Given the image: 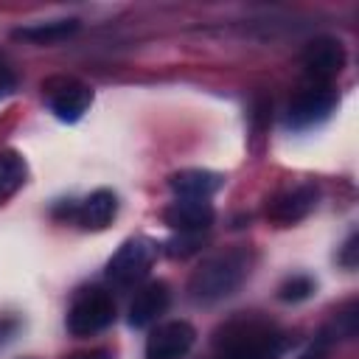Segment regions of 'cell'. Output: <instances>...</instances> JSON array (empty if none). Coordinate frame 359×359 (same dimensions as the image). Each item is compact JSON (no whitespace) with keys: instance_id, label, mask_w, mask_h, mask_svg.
<instances>
[{"instance_id":"cell-16","label":"cell","mask_w":359,"mask_h":359,"mask_svg":"<svg viewBox=\"0 0 359 359\" xmlns=\"http://www.w3.org/2000/svg\"><path fill=\"white\" fill-rule=\"evenodd\" d=\"M314 289H317V280H314L311 275L297 272V275H289V278L278 286V297H280L283 303H303V300H309V297L314 294Z\"/></svg>"},{"instance_id":"cell-5","label":"cell","mask_w":359,"mask_h":359,"mask_svg":"<svg viewBox=\"0 0 359 359\" xmlns=\"http://www.w3.org/2000/svg\"><path fill=\"white\" fill-rule=\"evenodd\" d=\"M42 98L59 121L76 123L90 109L93 90H90V84H84L76 76H50L42 81Z\"/></svg>"},{"instance_id":"cell-6","label":"cell","mask_w":359,"mask_h":359,"mask_svg":"<svg viewBox=\"0 0 359 359\" xmlns=\"http://www.w3.org/2000/svg\"><path fill=\"white\" fill-rule=\"evenodd\" d=\"M345 45L337 36H314L300 53L303 73L311 84H331L345 67Z\"/></svg>"},{"instance_id":"cell-9","label":"cell","mask_w":359,"mask_h":359,"mask_svg":"<svg viewBox=\"0 0 359 359\" xmlns=\"http://www.w3.org/2000/svg\"><path fill=\"white\" fill-rule=\"evenodd\" d=\"M196 342V328L188 320H165L146 337V359H182Z\"/></svg>"},{"instance_id":"cell-21","label":"cell","mask_w":359,"mask_h":359,"mask_svg":"<svg viewBox=\"0 0 359 359\" xmlns=\"http://www.w3.org/2000/svg\"><path fill=\"white\" fill-rule=\"evenodd\" d=\"M17 331H20V320L17 317H0V345L8 342Z\"/></svg>"},{"instance_id":"cell-8","label":"cell","mask_w":359,"mask_h":359,"mask_svg":"<svg viewBox=\"0 0 359 359\" xmlns=\"http://www.w3.org/2000/svg\"><path fill=\"white\" fill-rule=\"evenodd\" d=\"M317 199H320L317 185H311V182L292 185L286 191H278L266 202V219L278 227H292V224L303 222L317 208Z\"/></svg>"},{"instance_id":"cell-2","label":"cell","mask_w":359,"mask_h":359,"mask_svg":"<svg viewBox=\"0 0 359 359\" xmlns=\"http://www.w3.org/2000/svg\"><path fill=\"white\" fill-rule=\"evenodd\" d=\"M216 345L213 359H280L286 334L264 320H236L224 325V337H219Z\"/></svg>"},{"instance_id":"cell-14","label":"cell","mask_w":359,"mask_h":359,"mask_svg":"<svg viewBox=\"0 0 359 359\" xmlns=\"http://www.w3.org/2000/svg\"><path fill=\"white\" fill-rule=\"evenodd\" d=\"M79 31V20L67 17V20H48V22H34V25H20L11 31L14 39L22 42H34V45H53L62 39H70Z\"/></svg>"},{"instance_id":"cell-20","label":"cell","mask_w":359,"mask_h":359,"mask_svg":"<svg viewBox=\"0 0 359 359\" xmlns=\"http://www.w3.org/2000/svg\"><path fill=\"white\" fill-rule=\"evenodd\" d=\"M14 90H17V76H14V70L0 62V98H8Z\"/></svg>"},{"instance_id":"cell-19","label":"cell","mask_w":359,"mask_h":359,"mask_svg":"<svg viewBox=\"0 0 359 359\" xmlns=\"http://www.w3.org/2000/svg\"><path fill=\"white\" fill-rule=\"evenodd\" d=\"M359 236H356V230L345 238V244H342V250H339V255H337V264H342L345 269H356V252H359Z\"/></svg>"},{"instance_id":"cell-11","label":"cell","mask_w":359,"mask_h":359,"mask_svg":"<svg viewBox=\"0 0 359 359\" xmlns=\"http://www.w3.org/2000/svg\"><path fill=\"white\" fill-rule=\"evenodd\" d=\"M216 210L205 199H177L163 210V224L174 233H205L210 230Z\"/></svg>"},{"instance_id":"cell-18","label":"cell","mask_w":359,"mask_h":359,"mask_svg":"<svg viewBox=\"0 0 359 359\" xmlns=\"http://www.w3.org/2000/svg\"><path fill=\"white\" fill-rule=\"evenodd\" d=\"M334 342H337V337H334V331L325 325V328L314 337V342L300 353V359H328V353H331Z\"/></svg>"},{"instance_id":"cell-10","label":"cell","mask_w":359,"mask_h":359,"mask_svg":"<svg viewBox=\"0 0 359 359\" xmlns=\"http://www.w3.org/2000/svg\"><path fill=\"white\" fill-rule=\"evenodd\" d=\"M168 303H171L168 283H165V280H149L146 286L137 289L135 300L129 303V317H126V323H129L132 328H149V325H154V323L165 314Z\"/></svg>"},{"instance_id":"cell-17","label":"cell","mask_w":359,"mask_h":359,"mask_svg":"<svg viewBox=\"0 0 359 359\" xmlns=\"http://www.w3.org/2000/svg\"><path fill=\"white\" fill-rule=\"evenodd\" d=\"M202 247V233H180L171 241H165V255L171 258H185Z\"/></svg>"},{"instance_id":"cell-13","label":"cell","mask_w":359,"mask_h":359,"mask_svg":"<svg viewBox=\"0 0 359 359\" xmlns=\"http://www.w3.org/2000/svg\"><path fill=\"white\" fill-rule=\"evenodd\" d=\"M118 216V196L109 188H98L90 196H84L81 202H76V213L73 222L81 230H104L112 224V219Z\"/></svg>"},{"instance_id":"cell-3","label":"cell","mask_w":359,"mask_h":359,"mask_svg":"<svg viewBox=\"0 0 359 359\" xmlns=\"http://www.w3.org/2000/svg\"><path fill=\"white\" fill-rule=\"evenodd\" d=\"M115 323V300L109 292L98 286L79 289L76 297L70 300L65 325L73 337H93Z\"/></svg>"},{"instance_id":"cell-1","label":"cell","mask_w":359,"mask_h":359,"mask_svg":"<svg viewBox=\"0 0 359 359\" xmlns=\"http://www.w3.org/2000/svg\"><path fill=\"white\" fill-rule=\"evenodd\" d=\"M252 261H255V255L247 247H230V250L213 252L191 272L188 297L196 306H213V303L230 297L247 280Z\"/></svg>"},{"instance_id":"cell-12","label":"cell","mask_w":359,"mask_h":359,"mask_svg":"<svg viewBox=\"0 0 359 359\" xmlns=\"http://www.w3.org/2000/svg\"><path fill=\"white\" fill-rule=\"evenodd\" d=\"M224 185V174L210 168H180L168 177V188L177 199H210Z\"/></svg>"},{"instance_id":"cell-4","label":"cell","mask_w":359,"mask_h":359,"mask_svg":"<svg viewBox=\"0 0 359 359\" xmlns=\"http://www.w3.org/2000/svg\"><path fill=\"white\" fill-rule=\"evenodd\" d=\"M154 258H157V244L146 236H132L107 261V280L112 286H135L149 275Z\"/></svg>"},{"instance_id":"cell-7","label":"cell","mask_w":359,"mask_h":359,"mask_svg":"<svg viewBox=\"0 0 359 359\" xmlns=\"http://www.w3.org/2000/svg\"><path fill=\"white\" fill-rule=\"evenodd\" d=\"M337 107V93L331 84H309L303 87L286 109V126L289 129H311L320 126Z\"/></svg>"},{"instance_id":"cell-15","label":"cell","mask_w":359,"mask_h":359,"mask_svg":"<svg viewBox=\"0 0 359 359\" xmlns=\"http://www.w3.org/2000/svg\"><path fill=\"white\" fill-rule=\"evenodd\" d=\"M25 177H28L25 160L11 149L0 151V199L17 194L25 185Z\"/></svg>"},{"instance_id":"cell-22","label":"cell","mask_w":359,"mask_h":359,"mask_svg":"<svg viewBox=\"0 0 359 359\" xmlns=\"http://www.w3.org/2000/svg\"><path fill=\"white\" fill-rule=\"evenodd\" d=\"M70 359H112V353L104 351V348H95V351H87V353H76Z\"/></svg>"}]
</instances>
